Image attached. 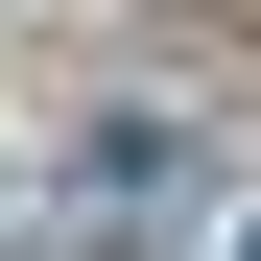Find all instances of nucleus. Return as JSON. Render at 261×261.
Masks as SVG:
<instances>
[{
  "instance_id": "nucleus-1",
  "label": "nucleus",
  "mask_w": 261,
  "mask_h": 261,
  "mask_svg": "<svg viewBox=\"0 0 261 261\" xmlns=\"http://www.w3.org/2000/svg\"><path fill=\"white\" fill-rule=\"evenodd\" d=\"M238 261H261V238H238Z\"/></svg>"
}]
</instances>
